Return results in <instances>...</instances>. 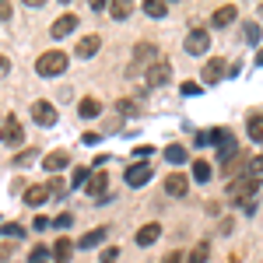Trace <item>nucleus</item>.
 <instances>
[{
	"mask_svg": "<svg viewBox=\"0 0 263 263\" xmlns=\"http://www.w3.org/2000/svg\"><path fill=\"white\" fill-rule=\"evenodd\" d=\"M35 70H39V78H57L67 70V53L60 49H53V53H42L39 60H35Z\"/></svg>",
	"mask_w": 263,
	"mask_h": 263,
	"instance_id": "f257e3e1",
	"label": "nucleus"
},
{
	"mask_svg": "<svg viewBox=\"0 0 263 263\" xmlns=\"http://www.w3.org/2000/svg\"><path fill=\"white\" fill-rule=\"evenodd\" d=\"M256 186H260V182L253 179V176H239V179L228 182V197H232V200H239V203H246V200H253V197H256Z\"/></svg>",
	"mask_w": 263,
	"mask_h": 263,
	"instance_id": "f03ea898",
	"label": "nucleus"
},
{
	"mask_svg": "<svg viewBox=\"0 0 263 263\" xmlns=\"http://www.w3.org/2000/svg\"><path fill=\"white\" fill-rule=\"evenodd\" d=\"M211 141L218 144V158H221V165H224V162H232V158L239 155V147H235V137H232L228 130H211Z\"/></svg>",
	"mask_w": 263,
	"mask_h": 263,
	"instance_id": "7ed1b4c3",
	"label": "nucleus"
},
{
	"mask_svg": "<svg viewBox=\"0 0 263 263\" xmlns=\"http://www.w3.org/2000/svg\"><path fill=\"white\" fill-rule=\"evenodd\" d=\"M105 190H109V176H105V172H91L88 182H84V193H88L95 203H105V200H109Z\"/></svg>",
	"mask_w": 263,
	"mask_h": 263,
	"instance_id": "20e7f679",
	"label": "nucleus"
},
{
	"mask_svg": "<svg viewBox=\"0 0 263 263\" xmlns=\"http://www.w3.org/2000/svg\"><path fill=\"white\" fill-rule=\"evenodd\" d=\"M21 137H25V130H21L18 116H7V120H4V126H0V144H7V147H18Z\"/></svg>",
	"mask_w": 263,
	"mask_h": 263,
	"instance_id": "39448f33",
	"label": "nucleus"
},
{
	"mask_svg": "<svg viewBox=\"0 0 263 263\" xmlns=\"http://www.w3.org/2000/svg\"><path fill=\"white\" fill-rule=\"evenodd\" d=\"M168 78H172V63L168 60H158L147 67V88H165Z\"/></svg>",
	"mask_w": 263,
	"mask_h": 263,
	"instance_id": "423d86ee",
	"label": "nucleus"
},
{
	"mask_svg": "<svg viewBox=\"0 0 263 263\" xmlns=\"http://www.w3.org/2000/svg\"><path fill=\"white\" fill-rule=\"evenodd\" d=\"M74 28H78V14H60V18L53 21L49 35H53V39H63V35H70Z\"/></svg>",
	"mask_w": 263,
	"mask_h": 263,
	"instance_id": "0eeeda50",
	"label": "nucleus"
},
{
	"mask_svg": "<svg viewBox=\"0 0 263 263\" xmlns=\"http://www.w3.org/2000/svg\"><path fill=\"white\" fill-rule=\"evenodd\" d=\"M32 120L39 123V126H53V123H57V109H53L49 102H35V105H32Z\"/></svg>",
	"mask_w": 263,
	"mask_h": 263,
	"instance_id": "6e6552de",
	"label": "nucleus"
},
{
	"mask_svg": "<svg viewBox=\"0 0 263 263\" xmlns=\"http://www.w3.org/2000/svg\"><path fill=\"white\" fill-rule=\"evenodd\" d=\"M207 46H211V35H207L203 28H193V32L186 35V53H193V57H197V53H203Z\"/></svg>",
	"mask_w": 263,
	"mask_h": 263,
	"instance_id": "1a4fd4ad",
	"label": "nucleus"
},
{
	"mask_svg": "<svg viewBox=\"0 0 263 263\" xmlns=\"http://www.w3.org/2000/svg\"><path fill=\"white\" fill-rule=\"evenodd\" d=\"M186 190H190V179H186L182 172H168V179H165V193H168V197H186Z\"/></svg>",
	"mask_w": 263,
	"mask_h": 263,
	"instance_id": "9d476101",
	"label": "nucleus"
},
{
	"mask_svg": "<svg viewBox=\"0 0 263 263\" xmlns=\"http://www.w3.org/2000/svg\"><path fill=\"white\" fill-rule=\"evenodd\" d=\"M126 182H130V186H147V182H151V165L147 162L130 165V168H126Z\"/></svg>",
	"mask_w": 263,
	"mask_h": 263,
	"instance_id": "9b49d317",
	"label": "nucleus"
},
{
	"mask_svg": "<svg viewBox=\"0 0 263 263\" xmlns=\"http://www.w3.org/2000/svg\"><path fill=\"white\" fill-rule=\"evenodd\" d=\"M67 165H70V155H67V151H49V155L42 158V168H46V172H60Z\"/></svg>",
	"mask_w": 263,
	"mask_h": 263,
	"instance_id": "f8f14e48",
	"label": "nucleus"
},
{
	"mask_svg": "<svg viewBox=\"0 0 263 263\" xmlns=\"http://www.w3.org/2000/svg\"><path fill=\"white\" fill-rule=\"evenodd\" d=\"M70 253H74V242H70V239H57V246H53V249H49V256H53V260L57 263H70Z\"/></svg>",
	"mask_w": 263,
	"mask_h": 263,
	"instance_id": "ddd939ff",
	"label": "nucleus"
},
{
	"mask_svg": "<svg viewBox=\"0 0 263 263\" xmlns=\"http://www.w3.org/2000/svg\"><path fill=\"white\" fill-rule=\"evenodd\" d=\"M158 239H162V224H144L141 232H137V246H155L158 242Z\"/></svg>",
	"mask_w": 263,
	"mask_h": 263,
	"instance_id": "4468645a",
	"label": "nucleus"
},
{
	"mask_svg": "<svg viewBox=\"0 0 263 263\" xmlns=\"http://www.w3.org/2000/svg\"><path fill=\"white\" fill-rule=\"evenodd\" d=\"M46 197H49L46 182H39V186H28V190H25V203H28V207H42V203H46Z\"/></svg>",
	"mask_w": 263,
	"mask_h": 263,
	"instance_id": "2eb2a0df",
	"label": "nucleus"
},
{
	"mask_svg": "<svg viewBox=\"0 0 263 263\" xmlns=\"http://www.w3.org/2000/svg\"><path fill=\"white\" fill-rule=\"evenodd\" d=\"M224 78V60H211L203 67V84H218Z\"/></svg>",
	"mask_w": 263,
	"mask_h": 263,
	"instance_id": "dca6fc26",
	"label": "nucleus"
},
{
	"mask_svg": "<svg viewBox=\"0 0 263 263\" xmlns=\"http://www.w3.org/2000/svg\"><path fill=\"white\" fill-rule=\"evenodd\" d=\"M235 18H239V11H235L232 4H228V7H218V11L211 14V21H214L218 28H224V25H232V21H235Z\"/></svg>",
	"mask_w": 263,
	"mask_h": 263,
	"instance_id": "f3484780",
	"label": "nucleus"
},
{
	"mask_svg": "<svg viewBox=\"0 0 263 263\" xmlns=\"http://www.w3.org/2000/svg\"><path fill=\"white\" fill-rule=\"evenodd\" d=\"M99 35H84L81 42H78V57H84V60H88V57H95V53H99Z\"/></svg>",
	"mask_w": 263,
	"mask_h": 263,
	"instance_id": "a211bd4d",
	"label": "nucleus"
},
{
	"mask_svg": "<svg viewBox=\"0 0 263 263\" xmlns=\"http://www.w3.org/2000/svg\"><path fill=\"white\" fill-rule=\"evenodd\" d=\"M105 235H109V228H95V232H88V235H81V249H91V246H99V242H105Z\"/></svg>",
	"mask_w": 263,
	"mask_h": 263,
	"instance_id": "6ab92c4d",
	"label": "nucleus"
},
{
	"mask_svg": "<svg viewBox=\"0 0 263 263\" xmlns=\"http://www.w3.org/2000/svg\"><path fill=\"white\" fill-rule=\"evenodd\" d=\"M186 158H190V155H186V147H179V144L165 147V162H168V165H182Z\"/></svg>",
	"mask_w": 263,
	"mask_h": 263,
	"instance_id": "aec40b11",
	"label": "nucleus"
},
{
	"mask_svg": "<svg viewBox=\"0 0 263 263\" xmlns=\"http://www.w3.org/2000/svg\"><path fill=\"white\" fill-rule=\"evenodd\" d=\"M144 14H147V18H165V14H168V4H162V0H147V4H144Z\"/></svg>",
	"mask_w": 263,
	"mask_h": 263,
	"instance_id": "412c9836",
	"label": "nucleus"
},
{
	"mask_svg": "<svg viewBox=\"0 0 263 263\" xmlns=\"http://www.w3.org/2000/svg\"><path fill=\"white\" fill-rule=\"evenodd\" d=\"M249 137L263 144V112H253L249 116Z\"/></svg>",
	"mask_w": 263,
	"mask_h": 263,
	"instance_id": "4be33fe9",
	"label": "nucleus"
},
{
	"mask_svg": "<svg viewBox=\"0 0 263 263\" xmlns=\"http://www.w3.org/2000/svg\"><path fill=\"white\" fill-rule=\"evenodd\" d=\"M78 112H81L84 120H91V116H99V112H102V105H99L95 99H81V105H78Z\"/></svg>",
	"mask_w": 263,
	"mask_h": 263,
	"instance_id": "5701e85b",
	"label": "nucleus"
},
{
	"mask_svg": "<svg viewBox=\"0 0 263 263\" xmlns=\"http://www.w3.org/2000/svg\"><path fill=\"white\" fill-rule=\"evenodd\" d=\"M246 176H253L256 182L263 179V155H256V158H249V168H246Z\"/></svg>",
	"mask_w": 263,
	"mask_h": 263,
	"instance_id": "b1692460",
	"label": "nucleus"
},
{
	"mask_svg": "<svg viewBox=\"0 0 263 263\" xmlns=\"http://www.w3.org/2000/svg\"><path fill=\"white\" fill-rule=\"evenodd\" d=\"M207 253H211V246L200 242L197 249H193V253H190V256H186V260H190V263H207Z\"/></svg>",
	"mask_w": 263,
	"mask_h": 263,
	"instance_id": "393cba45",
	"label": "nucleus"
},
{
	"mask_svg": "<svg viewBox=\"0 0 263 263\" xmlns=\"http://www.w3.org/2000/svg\"><path fill=\"white\" fill-rule=\"evenodd\" d=\"M35 158H39V151H35V147H28V151H18V155H14V165H32Z\"/></svg>",
	"mask_w": 263,
	"mask_h": 263,
	"instance_id": "a878e982",
	"label": "nucleus"
},
{
	"mask_svg": "<svg viewBox=\"0 0 263 263\" xmlns=\"http://www.w3.org/2000/svg\"><path fill=\"white\" fill-rule=\"evenodd\" d=\"M246 42L249 46H260V25H253V21L246 25Z\"/></svg>",
	"mask_w": 263,
	"mask_h": 263,
	"instance_id": "bb28decb",
	"label": "nucleus"
},
{
	"mask_svg": "<svg viewBox=\"0 0 263 263\" xmlns=\"http://www.w3.org/2000/svg\"><path fill=\"white\" fill-rule=\"evenodd\" d=\"M193 176H197V182H207V179H211V165L197 162V165H193Z\"/></svg>",
	"mask_w": 263,
	"mask_h": 263,
	"instance_id": "cd10ccee",
	"label": "nucleus"
},
{
	"mask_svg": "<svg viewBox=\"0 0 263 263\" xmlns=\"http://www.w3.org/2000/svg\"><path fill=\"white\" fill-rule=\"evenodd\" d=\"M134 57H137V60H147V57H155V46H151V42H137Z\"/></svg>",
	"mask_w": 263,
	"mask_h": 263,
	"instance_id": "c85d7f7f",
	"label": "nucleus"
},
{
	"mask_svg": "<svg viewBox=\"0 0 263 263\" xmlns=\"http://www.w3.org/2000/svg\"><path fill=\"white\" fill-rule=\"evenodd\" d=\"M109 11H112V18H130V11H134V7H130V4H123V0H120V4H112V7H109Z\"/></svg>",
	"mask_w": 263,
	"mask_h": 263,
	"instance_id": "c756f323",
	"label": "nucleus"
},
{
	"mask_svg": "<svg viewBox=\"0 0 263 263\" xmlns=\"http://www.w3.org/2000/svg\"><path fill=\"white\" fill-rule=\"evenodd\" d=\"M116 109H120L123 116H137V102H130V99H120V102H116Z\"/></svg>",
	"mask_w": 263,
	"mask_h": 263,
	"instance_id": "7c9ffc66",
	"label": "nucleus"
},
{
	"mask_svg": "<svg viewBox=\"0 0 263 263\" xmlns=\"http://www.w3.org/2000/svg\"><path fill=\"white\" fill-rule=\"evenodd\" d=\"M28 260H32V263H49V249H46V246H35Z\"/></svg>",
	"mask_w": 263,
	"mask_h": 263,
	"instance_id": "2f4dec72",
	"label": "nucleus"
},
{
	"mask_svg": "<svg viewBox=\"0 0 263 263\" xmlns=\"http://www.w3.org/2000/svg\"><path fill=\"white\" fill-rule=\"evenodd\" d=\"M88 176H91L88 168H78V172H74V179H70V186H74V190H78V186H84V182H88Z\"/></svg>",
	"mask_w": 263,
	"mask_h": 263,
	"instance_id": "473e14b6",
	"label": "nucleus"
},
{
	"mask_svg": "<svg viewBox=\"0 0 263 263\" xmlns=\"http://www.w3.org/2000/svg\"><path fill=\"white\" fill-rule=\"evenodd\" d=\"M116 256H120V249H116V246H109V249L102 253V260H99V263H116Z\"/></svg>",
	"mask_w": 263,
	"mask_h": 263,
	"instance_id": "72a5a7b5",
	"label": "nucleus"
},
{
	"mask_svg": "<svg viewBox=\"0 0 263 263\" xmlns=\"http://www.w3.org/2000/svg\"><path fill=\"white\" fill-rule=\"evenodd\" d=\"M46 190H49V197H60V193H63V182L60 179H49V182H46Z\"/></svg>",
	"mask_w": 263,
	"mask_h": 263,
	"instance_id": "f704fd0d",
	"label": "nucleus"
},
{
	"mask_svg": "<svg viewBox=\"0 0 263 263\" xmlns=\"http://www.w3.org/2000/svg\"><path fill=\"white\" fill-rule=\"evenodd\" d=\"M4 232H7V235H11V239H21V235H25V228H21V224H7V228H4Z\"/></svg>",
	"mask_w": 263,
	"mask_h": 263,
	"instance_id": "c9c22d12",
	"label": "nucleus"
},
{
	"mask_svg": "<svg viewBox=\"0 0 263 263\" xmlns=\"http://www.w3.org/2000/svg\"><path fill=\"white\" fill-rule=\"evenodd\" d=\"M46 228H49V218H35L32 221V232H46Z\"/></svg>",
	"mask_w": 263,
	"mask_h": 263,
	"instance_id": "e433bc0d",
	"label": "nucleus"
},
{
	"mask_svg": "<svg viewBox=\"0 0 263 263\" xmlns=\"http://www.w3.org/2000/svg\"><path fill=\"white\" fill-rule=\"evenodd\" d=\"M197 91H200L197 81H186V84H182V95H197Z\"/></svg>",
	"mask_w": 263,
	"mask_h": 263,
	"instance_id": "4c0bfd02",
	"label": "nucleus"
},
{
	"mask_svg": "<svg viewBox=\"0 0 263 263\" xmlns=\"http://www.w3.org/2000/svg\"><path fill=\"white\" fill-rule=\"evenodd\" d=\"M162 263H182V253H168V256H165Z\"/></svg>",
	"mask_w": 263,
	"mask_h": 263,
	"instance_id": "58836bf2",
	"label": "nucleus"
},
{
	"mask_svg": "<svg viewBox=\"0 0 263 263\" xmlns=\"http://www.w3.org/2000/svg\"><path fill=\"white\" fill-rule=\"evenodd\" d=\"M11 18V7H7V4H0V21H7Z\"/></svg>",
	"mask_w": 263,
	"mask_h": 263,
	"instance_id": "ea45409f",
	"label": "nucleus"
},
{
	"mask_svg": "<svg viewBox=\"0 0 263 263\" xmlns=\"http://www.w3.org/2000/svg\"><path fill=\"white\" fill-rule=\"evenodd\" d=\"M7 70H11V63H7V57H0V78H4Z\"/></svg>",
	"mask_w": 263,
	"mask_h": 263,
	"instance_id": "a19ab883",
	"label": "nucleus"
},
{
	"mask_svg": "<svg viewBox=\"0 0 263 263\" xmlns=\"http://www.w3.org/2000/svg\"><path fill=\"white\" fill-rule=\"evenodd\" d=\"M256 63H260V67H263V49H260V57H256Z\"/></svg>",
	"mask_w": 263,
	"mask_h": 263,
	"instance_id": "79ce46f5",
	"label": "nucleus"
}]
</instances>
